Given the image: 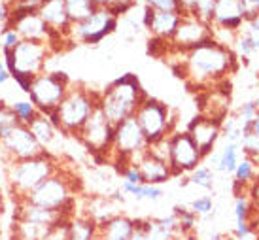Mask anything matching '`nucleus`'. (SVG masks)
Instances as JSON below:
<instances>
[{
	"label": "nucleus",
	"instance_id": "obj_1",
	"mask_svg": "<svg viewBox=\"0 0 259 240\" xmlns=\"http://www.w3.org/2000/svg\"><path fill=\"white\" fill-rule=\"evenodd\" d=\"M178 53L182 55L180 66H174V70L186 80L189 87H216L235 66V55L229 51V47L218 44L212 38L193 50Z\"/></svg>",
	"mask_w": 259,
	"mask_h": 240
},
{
	"label": "nucleus",
	"instance_id": "obj_2",
	"mask_svg": "<svg viewBox=\"0 0 259 240\" xmlns=\"http://www.w3.org/2000/svg\"><path fill=\"white\" fill-rule=\"evenodd\" d=\"M83 193V183L76 172L61 165L55 174H51L48 180H44L36 189H32L25 201L38 204L48 210L65 214L66 218H72L76 214L78 197Z\"/></svg>",
	"mask_w": 259,
	"mask_h": 240
},
{
	"label": "nucleus",
	"instance_id": "obj_3",
	"mask_svg": "<svg viewBox=\"0 0 259 240\" xmlns=\"http://www.w3.org/2000/svg\"><path fill=\"white\" fill-rule=\"evenodd\" d=\"M59 168H61V159L51 152H44L30 159L14 161L10 163L6 170L2 189L8 191V195L12 197L14 203L21 201L32 189H36L44 180L55 174Z\"/></svg>",
	"mask_w": 259,
	"mask_h": 240
},
{
	"label": "nucleus",
	"instance_id": "obj_4",
	"mask_svg": "<svg viewBox=\"0 0 259 240\" xmlns=\"http://www.w3.org/2000/svg\"><path fill=\"white\" fill-rule=\"evenodd\" d=\"M99 97L101 93H97L81 83H70L65 99L50 114V119L61 134L76 138L79 129L85 125L89 116L93 114V110L99 106Z\"/></svg>",
	"mask_w": 259,
	"mask_h": 240
},
{
	"label": "nucleus",
	"instance_id": "obj_5",
	"mask_svg": "<svg viewBox=\"0 0 259 240\" xmlns=\"http://www.w3.org/2000/svg\"><path fill=\"white\" fill-rule=\"evenodd\" d=\"M146 91L135 74H125L104 89L99 97V108L112 125H117L137 114L144 102Z\"/></svg>",
	"mask_w": 259,
	"mask_h": 240
},
{
	"label": "nucleus",
	"instance_id": "obj_6",
	"mask_svg": "<svg viewBox=\"0 0 259 240\" xmlns=\"http://www.w3.org/2000/svg\"><path fill=\"white\" fill-rule=\"evenodd\" d=\"M0 55L6 61L8 70L12 74V80L21 87L23 93H27L30 81L46 70L48 59L53 55V51L46 42L21 40V44L15 50L0 51Z\"/></svg>",
	"mask_w": 259,
	"mask_h": 240
},
{
	"label": "nucleus",
	"instance_id": "obj_7",
	"mask_svg": "<svg viewBox=\"0 0 259 240\" xmlns=\"http://www.w3.org/2000/svg\"><path fill=\"white\" fill-rule=\"evenodd\" d=\"M148 148L150 144H148L138 121L133 116L115 125L108 161L117 165L121 170L127 165H137V161L148 152Z\"/></svg>",
	"mask_w": 259,
	"mask_h": 240
},
{
	"label": "nucleus",
	"instance_id": "obj_8",
	"mask_svg": "<svg viewBox=\"0 0 259 240\" xmlns=\"http://www.w3.org/2000/svg\"><path fill=\"white\" fill-rule=\"evenodd\" d=\"M70 83H72V80L68 78V74L57 72V70H53V72L44 70L42 74H38L36 78L30 81L29 89H27V97L32 101V104L36 106L40 114L50 116L65 99Z\"/></svg>",
	"mask_w": 259,
	"mask_h": 240
},
{
	"label": "nucleus",
	"instance_id": "obj_9",
	"mask_svg": "<svg viewBox=\"0 0 259 240\" xmlns=\"http://www.w3.org/2000/svg\"><path fill=\"white\" fill-rule=\"evenodd\" d=\"M114 129L115 125L110 123L106 116L102 114V110L97 106L85 121V125L76 134V140L93 155L95 159L108 161L112 140H114Z\"/></svg>",
	"mask_w": 259,
	"mask_h": 240
},
{
	"label": "nucleus",
	"instance_id": "obj_10",
	"mask_svg": "<svg viewBox=\"0 0 259 240\" xmlns=\"http://www.w3.org/2000/svg\"><path fill=\"white\" fill-rule=\"evenodd\" d=\"M117 25H119V19L114 14H110L108 8H97L87 19L74 23L68 30L66 40H68L70 47L76 44L95 45L102 42L106 36H110L112 32H115Z\"/></svg>",
	"mask_w": 259,
	"mask_h": 240
},
{
	"label": "nucleus",
	"instance_id": "obj_11",
	"mask_svg": "<svg viewBox=\"0 0 259 240\" xmlns=\"http://www.w3.org/2000/svg\"><path fill=\"white\" fill-rule=\"evenodd\" d=\"M135 119L144 132L148 144H153L161 138H166L174 127V116L170 108L161 101L146 97L144 102L138 106Z\"/></svg>",
	"mask_w": 259,
	"mask_h": 240
},
{
	"label": "nucleus",
	"instance_id": "obj_12",
	"mask_svg": "<svg viewBox=\"0 0 259 240\" xmlns=\"http://www.w3.org/2000/svg\"><path fill=\"white\" fill-rule=\"evenodd\" d=\"M202 153L193 142V138L184 132H170L168 134V165L172 176L189 174L191 170L202 163Z\"/></svg>",
	"mask_w": 259,
	"mask_h": 240
},
{
	"label": "nucleus",
	"instance_id": "obj_13",
	"mask_svg": "<svg viewBox=\"0 0 259 240\" xmlns=\"http://www.w3.org/2000/svg\"><path fill=\"white\" fill-rule=\"evenodd\" d=\"M36 12L51 32V51L53 53L65 51V44H68L66 36H68V30L72 27V23L68 19V14H66L65 0H42V4L36 8ZM68 47H70V44H68Z\"/></svg>",
	"mask_w": 259,
	"mask_h": 240
},
{
	"label": "nucleus",
	"instance_id": "obj_14",
	"mask_svg": "<svg viewBox=\"0 0 259 240\" xmlns=\"http://www.w3.org/2000/svg\"><path fill=\"white\" fill-rule=\"evenodd\" d=\"M44 152L46 150L38 144L34 134L30 132L29 125L17 123L14 129H10V132L4 138H0V153L10 163L30 159V157H36V155H40Z\"/></svg>",
	"mask_w": 259,
	"mask_h": 240
},
{
	"label": "nucleus",
	"instance_id": "obj_15",
	"mask_svg": "<svg viewBox=\"0 0 259 240\" xmlns=\"http://www.w3.org/2000/svg\"><path fill=\"white\" fill-rule=\"evenodd\" d=\"M210 38H212L210 23L199 19L197 15H182L178 29L174 32V36L168 40V50L189 51Z\"/></svg>",
	"mask_w": 259,
	"mask_h": 240
},
{
	"label": "nucleus",
	"instance_id": "obj_16",
	"mask_svg": "<svg viewBox=\"0 0 259 240\" xmlns=\"http://www.w3.org/2000/svg\"><path fill=\"white\" fill-rule=\"evenodd\" d=\"M8 27L17 30V34L21 40L29 42H46L50 45L51 32L48 25L42 21V17L38 15L36 10H23V8H12V15Z\"/></svg>",
	"mask_w": 259,
	"mask_h": 240
},
{
	"label": "nucleus",
	"instance_id": "obj_17",
	"mask_svg": "<svg viewBox=\"0 0 259 240\" xmlns=\"http://www.w3.org/2000/svg\"><path fill=\"white\" fill-rule=\"evenodd\" d=\"M187 134L193 138L197 148L201 150L202 157H208L210 153L214 152V146L222 134V123L199 114L187 125Z\"/></svg>",
	"mask_w": 259,
	"mask_h": 240
},
{
	"label": "nucleus",
	"instance_id": "obj_18",
	"mask_svg": "<svg viewBox=\"0 0 259 240\" xmlns=\"http://www.w3.org/2000/svg\"><path fill=\"white\" fill-rule=\"evenodd\" d=\"M182 15L176 12H155L150 8H144V17L142 23L144 27L151 32V36L155 40L168 42L174 36V32L180 25Z\"/></svg>",
	"mask_w": 259,
	"mask_h": 240
},
{
	"label": "nucleus",
	"instance_id": "obj_19",
	"mask_svg": "<svg viewBox=\"0 0 259 240\" xmlns=\"http://www.w3.org/2000/svg\"><path fill=\"white\" fill-rule=\"evenodd\" d=\"M137 167L142 174V182L150 183V185H163L170 178H174L168 161L159 159L157 155H153L150 150L137 161Z\"/></svg>",
	"mask_w": 259,
	"mask_h": 240
},
{
	"label": "nucleus",
	"instance_id": "obj_20",
	"mask_svg": "<svg viewBox=\"0 0 259 240\" xmlns=\"http://www.w3.org/2000/svg\"><path fill=\"white\" fill-rule=\"evenodd\" d=\"M242 19H244V6L240 0H216L210 19L214 25L235 32L242 25Z\"/></svg>",
	"mask_w": 259,
	"mask_h": 240
},
{
	"label": "nucleus",
	"instance_id": "obj_21",
	"mask_svg": "<svg viewBox=\"0 0 259 240\" xmlns=\"http://www.w3.org/2000/svg\"><path fill=\"white\" fill-rule=\"evenodd\" d=\"M14 219H25V221H32V223L51 227L53 223L61 221V219L70 218H66L65 214L48 210V208H42L38 204H32L29 201H25V199H21V201H15L14 203Z\"/></svg>",
	"mask_w": 259,
	"mask_h": 240
},
{
	"label": "nucleus",
	"instance_id": "obj_22",
	"mask_svg": "<svg viewBox=\"0 0 259 240\" xmlns=\"http://www.w3.org/2000/svg\"><path fill=\"white\" fill-rule=\"evenodd\" d=\"M138 219L131 218L127 214H117L108 221L99 225V240H129L131 234L137 229Z\"/></svg>",
	"mask_w": 259,
	"mask_h": 240
},
{
	"label": "nucleus",
	"instance_id": "obj_23",
	"mask_svg": "<svg viewBox=\"0 0 259 240\" xmlns=\"http://www.w3.org/2000/svg\"><path fill=\"white\" fill-rule=\"evenodd\" d=\"M142 231L146 240H176V236L180 234L178 221L172 214L166 218L142 219Z\"/></svg>",
	"mask_w": 259,
	"mask_h": 240
},
{
	"label": "nucleus",
	"instance_id": "obj_24",
	"mask_svg": "<svg viewBox=\"0 0 259 240\" xmlns=\"http://www.w3.org/2000/svg\"><path fill=\"white\" fill-rule=\"evenodd\" d=\"M81 214H85L87 218H91L95 223L101 225V223L108 221L110 218H114L121 212H119L117 204L114 203V199L110 195H95L85 201V206H83Z\"/></svg>",
	"mask_w": 259,
	"mask_h": 240
},
{
	"label": "nucleus",
	"instance_id": "obj_25",
	"mask_svg": "<svg viewBox=\"0 0 259 240\" xmlns=\"http://www.w3.org/2000/svg\"><path fill=\"white\" fill-rule=\"evenodd\" d=\"M29 129H30V132L34 134V138L38 140V144L42 146L46 152H51V146L55 144L57 138L61 136V132L57 131V127L53 125L50 116H46V114H38V116L29 123Z\"/></svg>",
	"mask_w": 259,
	"mask_h": 240
},
{
	"label": "nucleus",
	"instance_id": "obj_26",
	"mask_svg": "<svg viewBox=\"0 0 259 240\" xmlns=\"http://www.w3.org/2000/svg\"><path fill=\"white\" fill-rule=\"evenodd\" d=\"M68 229H70V240H95L99 234V223H95L85 214H74L68 219Z\"/></svg>",
	"mask_w": 259,
	"mask_h": 240
},
{
	"label": "nucleus",
	"instance_id": "obj_27",
	"mask_svg": "<svg viewBox=\"0 0 259 240\" xmlns=\"http://www.w3.org/2000/svg\"><path fill=\"white\" fill-rule=\"evenodd\" d=\"M50 227L25 221V219H14L10 227V240H40L46 238Z\"/></svg>",
	"mask_w": 259,
	"mask_h": 240
},
{
	"label": "nucleus",
	"instance_id": "obj_28",
	"mask_svg": "<svg viewBox=\"0 0 259 240\" xmlns=\"http://www.w3.org/2000/svg\"><path fill=\"white\" fill-rule=\"evenodd\" d=\"M123 195H131L137 201H150V203H157L163 199V189L161 185H150V183H127L121 182V189H119Z\"/></svg>",
	"mask_w": 259,
	"mask_h": 240
},
{
	"label": "nucleus",
	"instance_id": "obj_29",
	"mask_svg": "<svg viewBox=\"0 0 259 240\" xmlns=\"http://www.w3.org/2000/svg\"><path fill=\"white\" fill-rule=\"evenodd\" d=\"M252 229V204L246 195L235 199V231L233 233H248Z\"/></svg>",
	"mask_w": 259,
	"mask_h": 240
},
{
	"label": "nucleus",
	"instance_id": "obj_30",
	"mask_svg": "<svg viewBox=\"0 0 259 240\" xmlns=\"http://www.w3.org/2000/svg\"><path fill=\"white\" fill-rule=\"evenodd\" d=\"M238 161H240V146L238 144H225L222 150L220 157H218V170L225 172V174H233L237 168Z\"/></svg>",
	"mask_w": 259,
	"mask_h": 240
},
{
	"label": "nucleus",
	"instance_id": "obj_31",
	"mask_svg": "<svg viewBox=\"0 0 259 240\" xmlns=\"http://www.w3.org/2000/svg\"><path fill=\"white\" fill-rule=\"evenodd\" d=\"M65 6H66L68 19H70L72 25L87 19L97 10V6H95L91 0H65Z\"/></svg>",
	"mask_w": 259,
	"mask_h": 240
},
{
	"label": "nucleus",
	"instance_id": "obj_32",
	"mask_svg": "<svg viewBox=\"0 0 259 240\" xmlns=\"http://www.w3.org/2000/svg\"><path fill=\"white\" fill-rule=\"evenodd\" d=\"M214 180H216L214 170L208 165H202V163L195 170H191L189 176H187V182L197 185V187H202V189H212L214 187Z\"/></svg>",
	"mask_w": 259,
	"mask_h": 240
},
{
	"label": "nucleus",
	"instance_id": "obj_33",
	"mask_svg": "<svg viewBox=\"0 0 259 240\" xmlns=\"http://www.w3.org/2000/svg\"><path fill=\"white\" fill-rule=\"evenodd\" d=\"M10 106H12V110H14L15 117H17V121L23 125H29L34 117L40 114L38 112V108L32 104V101L30 99H21V101H14L10 102Z\"/></svg>",
	"mask_w": 259,
	"mask_h": 240
},
{
	"label": "nucleus",
	"instance_id": "obj_34",
	"mask_svg": "<svg viewBox=\"0 0 259 240\" xmlns=\"http://www.w3.org/2000/svg\"><path fill=\"white\" fill-rule=\"evenodd\" d=\"M172 216L176 218V221H178L180 234L182 233H195L199 218H197V216H195L193 212L189 210L187 206H176L174 212H172Z\"/></svg>",
	"mask_w": 259,
	"mask_h": 240
},
{
	"label": "nucleus",
	"instance_id": "obj_35",
	"mask_svg": "<svg viewBox=\"0 0 259 240\" xmlns=\"http://www.w3.org/2000/svg\"><path fill=\"white\" fill-rule=\"evenodd\" d=\"M255 168H257V165H255L250 157L240 159L237 168H235V172H233L235 183H237V185H248V183L253 180V176H255Z\"/></svg>",
	"mask_w": 259,
	"mask_h": 240
},
{
	"label": "nucleus",
	"instance_id": "obj_36",
	"mask_svg": "<svg viewBox=\"0 0 259 240\" xmlns=\"http://www.w3.org/2000/svg\"><path fill=\"white\" fill-rule=\"evenodd\" d=\"M17 123L19 121H17V117H15L10 102L0 101V138H4L8 132H10V129H14Z\"/></svg>",
	"mask_w": 259,
	"mask_h": 240
},
{
	"label": "nucleus",
	"instance_id": "obj_37",
	"mask_svg": "<svg viewBox=\"0 0 259 240\" xmlns=\"http://www.w3.org/2000/svg\"><path fill=\"white\" fill-rule=\"evenodd\" d=\"M187 208L193 212L197 218H204V216H210L212 210H214V201H212V197H208V195L197 197V199H193V201L189 203Z\"/></svg>",
	"mask_w": 259,
	"mask_h": 240
},
{
	"label": "nucleus",
	"instance_id": "obj_38",
	"mask_svg": "<svg viewBox=\"0 0 259 240\" xmlns=\"http://www.w3.org/2000/svg\"><path fill=\"white\" fill-rule=\"evenodd\" d=\"M44 240H70V229H68V219H61L57 223L48 229Z\"/></svg>",
	"mask_w": 259,
	"mask_h": 240
},
{
	"label": "nucleus",
	"instance_id": "obj_39",
	"mask_svg": "<svg viewBox=\"0 0 259 240\" xmlns=\"http://www.w3.org/2000/svg\"><path fill=\"white\" fill-rule=\"evenodd\" d=\"M19 44H21V36L17 34V30L6 27L4 32L0 34V51H12Z\"/></svg>",
	"mask_w": 259,
	"mask_h": 240
},
{
	"label": "nucleus",
	"instance_id": "obj_40",
	"mask_svg": "<svg viewBox=\"0 0 259 240\" xmlns=\"http://www.w3.org/2000/svg\"><path fill=\"white\" fill-rule=\"evenodd\" d=\"M214 4H216V0H193V15H197L202 21L210 23Z\"/></svg>",
	"mask_w": 259,
	"mask_h": 240
},
{
	"label": "nucleus",
	"instance_id": "obj_41",
	"mask_svg": "<svg viewBox=\"0 0 259 240\" xmlns=\"http://www.w3.org/2000/svg\"><path fill=\"white\" fill-rule=\"evenodd\" d=\"M146 8L155 10V12H176L180 14V8L176 0H144Z\"/></svg>",
	"mask_w": 259,
	"mask_h": 240
},
{
	"label": "nucleus",
	"instance_id": "obj_42",
	"mask_svg": "<svg viewBox=\"0 0 259 240\" xmlns=\"http://www.w3.org/2000/svg\"><path fill=\"white\" fill-rule=\"evenodd\" d=\"M133 6H135V0H110L108 10L110 14H114L119 19V15L127 14Z\"/></svg>",
	"mask_w": 259,
	"mask_h": 240
},
{
	"label": "nucleus",
	"instance_id": "obj_43",
	"mask_svg": "<svg viewBox=\"0 0 259 240\" xmlns=\"http://www.w3.org/2000/svg\"><path fill=\"white\" fill-rule=\"evenodd\" d=\"M244 34L248 36V40L252 42L255 53H259V15H257V17H253V19H250V23H248V29H246Z\"/></svg>",
	"mask_w": 259,
	"mask_h": 240
},
{
	"label": "nucleus",
	"instance_id": "obj_44",
	"mask_svg": "<svg viewBox=\"0 0 259 240\" xmlns=\"http://www.w3.org/2000/svg\"><path fill=\"white\" fill-rule=\"evenodd\" d=\"M10 15H12V0H0V25L2 27H8Z\"/></svg>",
	"mask_w": 259,
	"mask_h": 240
},
{
	"label": "nucleus",
	"instance_id": "obj_45",
	"mask_svg": "<svg viewBox=\"0 0 259 240\" xmlns=\"http://www.w3.org/2000/svg\"><path fill=\"white\" fill-rule=\"evenodd\" d=\"M242 2V6H244V17H257V12H259V0H240Z\"/></svg>",
	"mask_w": 259,
	"mask_h": 240
},
{
	"label": "nucleus",
	"instance_id": "obj_46",
	"mask_svg": "<svg viewBox=\"0 0 259 240\" xmlns=\"http://www.w3.org/2000/svg\"><path fill=\"white\" fill-rule=\"evenodd\" d=\"M42 4V0H12V8H23V10H36Z\"/></svg>",
	"mask_w": 259,
	"mask_h": 240
},
{
	"label": "nucleus",
	"instance_id": "obj_47",
	"mask_svg": "<svg viewBox=\"0 0 259 240\" xmlns=\"http://www.w3.org/2000/svg\"><path fill=\"white\" fill-rule=\"evenodd\" d=\"M227 240H259V231L250 229L248 233H233Z\"/></svg>",
	"mask_w": 259,
	"mask_h": 240
},
{
	"label": "nucleus",
	"instance_id": "obj_48",
	"mask_svg": "<svg viewBox=\"0 0 259 240\" xmlns=\"http://www.w3.org/2000/svg\"><path fill=\"white\" fill-rule=\"evenodd\" d=\"M10 80H12V74H10V70H8L4 57L0 55V85H6Z\"/></svg>",
	"mask_w": 259,
	"mask_h": 240
},
{
	"label": "nucleus",
	"instance_id": "obj_49",
	"mask_svg": "<svg viewBox=\"0 0 259 240\" xmlns=\"http://www.w3.org/2000/svg\"><path fill=\"white\" fill-rule=\"evenodd\" d=\"M129 240H146L144 238V231H142V219H138L137 229H135V233L131 234Z\"/></svg>",
	"mask_w": 259,
	"mask_h": 240
},
{
	"label": "nucleus",
	"instance_id": "obj_50",
	"mask_svg": "<svg viewBox=\"0 0 259 240\" xmlns=\"http://www.w3.org/2000/svg\"><path fill=\"white\" fill-rule=\"evenodd\" d=\"M4 212H6V201H4V189L0 185V225H2V219H4Z\"/></svg>",
	"mask_w": 259,
	"mask_h": 240
},
{
	"label": "nucleus",
	"instance_id": "obj_51",
	"mask_svg": "<svg viewBox=\"0 0 259 240\" xmlns=\"http://www.w3.org/2000/svg\"><path fill=\"white\" fill-rule=\"evenodd\" d=\"M176 240H199V238H197V233H182L176 236Z\"/></svg>",
	"mask_w": 259,
	"mask_h": 240
},
{
	"label": "nucleus",
	"instance_id": "obj_52",
	"mask_svg": "<svg viewBox=\"0 0 259 240\" xmlns=\"http://www.w3.org/2000/svg\"><path fill=\"white\" fill-rule=\"evenodd\" d=\"M250 131H252L253 134H255V136H259V116L255 117V119H253V123H252V129H250Z\"/></svg>",
	"mask_w": 259,
	"mask_h": 240
},
{
	"label": "nucleus",
	"instance_id": "obj_53",
	"mask_svg": "<svg viewBox=\"0 0 259 240\" xmlns=\"http://www.w3.org/2000/svg\"><path fill=\"white\" fill-rule=\"evenodd\" d=\"M40 240H44V238H40Z\"/></svg>",
	"mask_w": 259,
	"mask_h": 240
},
{
	"label": "nucleus",
	"instance_id": "obj_54",
	"mask_svg": "<svg viewBox=\"0 0 259 240\" xmlns=\"http://www.w3.org/2000/svg\"><path fill=\"white\" fill-rule=\"evenodd\" d=\"M0 240H2V238H0Z\"/></svg>",
	"mask_w": 259,
	"mask_h": 240
}]
</instances>
